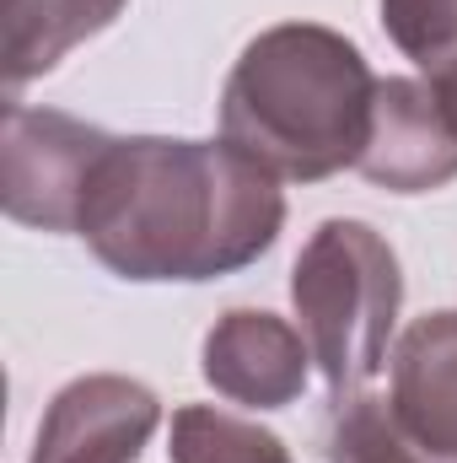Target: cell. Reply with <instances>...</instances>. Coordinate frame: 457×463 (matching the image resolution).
<instances>
[{"label":"cell","mask_w":457,"mask_h":463,"mask_svg":"<svg viewBox=\"0 0 457 463\" xmlns=\"http://www.w3.org/2000/svg\"><path fill=\"white\" fill-rule=\"evenodd\" d=\"M280 178L231 140L108 135L76 237L124 280H216L275 248Z\"/></svg>","instance_id":"obj_1"},{"label":"cell","mask_w":457,"mask_h":463,"mask_svg":"<svg viewBox=\"0 0 457 463\" xmlns=\"http://www.w3.org/2000/svg\"><path fill=\"white\" fill-rule=\"evenodd\" d=\"M377 81L366 54L318 22H280L258 33L231 65L221 92V140L258 156L275 178L318 184L360 167Z\"/></svg>","instance_id":"obj_2"},{"label":"cell","mask_w":457,"mask_h":463,"mask_svg":"<svg viewBox=\"0 0 457 463\" xmlns=\"http://www.w3.org/2000/svg\"><path fill=\"white\" fill-rule=\"evenodd\" d=\"M291 302L334 410L366 399V383L387 366V340L404 302V275L387 237L355 216L323 222L291 269Z\"/></svg>","instance_id":"obj_3"},{"label":"cell","mask_w":457,"mask_h":463,"mask_svg":"<svg viewBox=\"0 0 457 463\" xmlns=\"http://www.w3.org/2000/svg\"><path fill=\"white\" fill-rule=\"evenodd\" d=\"M108 129L54 109H5V216L38 232H76L87 178Z\"/></svg>","instance_id":"obj_4"},{"label":"cell","mask_w":457,"mask_h":463,"mask_svg":"<svg viewBox=\"0 0 457 463\" xmlns=\"http://www.w3.org/2000/svg\"><path fill=\"white\" fill-rule=\"evenodd\" d=\"M162 426V399L118 372L76 377L43 410L33 463H135Z\"/></svg>","instance_id":"obj_5"},{"label":"cell","mask_w":457,"mask_h":463,"mask_svg":"<svg viewBox=\"0 0 457 463\" xmlns=\"http://www.w3.org/2000/svg\"><path fill=\"white\" fill-rule=\"evenodd\" d=\"M360 173L393 194H431L457 178V124L431 92V81L415 76L377 81V114Z\"/></svg>","instance_id":"obj_6"},{"label":"cell","mask_w":457,"mask_h":463,"mask_svg":"<svg viewBox=\"0 0 457 463\" xmlns=\"http://www.w3.org/2000/svg\"><path fill=\"white\" fill-rule=\"evenodd\" d=\"M200 372L216 393L247 410H285L302 399L307 372H312V345L302 329H291L275 313L258 307H231L216 318L200 350Z\"/></svg>","instance_id":"obj_7"},{"label":"cell","mask_w":457,"mask_h":463,"mask_svg":"<svg viewBox=\"0 0 457 463\" xmlns=\"http://www.w3.org/2000/svg\"><path fill=\"white\" fill-rule=\"evenodd\" d=\"M393 426L431 458L457 463V313H431L393 345Z\"/></svg>","instance_id":"obj_8"},{"label":"cell","mask_w":457,"mask_h":463,"mask_svg":"<svg viewBox=\"0 0 457 463\" xmlns=\"http://www.w3.org/2000/svg\"><path fill=\"white\" fill-rule=\"evenodd\" d=\"M124 0H5V87L49 76L76 43L98 38Z\"/></svg>","instance_id":"obj_9"},{"label":"cell","mask_w":457,"mask_h":463,"mask_svg":"<svg viewBox=\"0 0 457 463\" xmlns=\"http://www.w3.org/2000/svg\"><path fill=\"white\" fill-rule=\"evenodd\" d=\"M382 27L457 124V0H382Z\"/></svg>","instance_id":"obj_10"},{"label":"cell","mask_w":457,"mask_h":463,"mask_svg":"<svg viewBox=\"0 0 457 463\" xmlns=\"http://www.w3.org/2000/svg\"><path fill=\"white\" fill-rule=\"evenodd\" d=\"M173 463H291V453L258 420L210 404H183L173 415Z\"/></svg>","instance_id":"obj_11"},{"label":"cell","mask_w":457,"mask_h":463,"mask_svg":"<svg viewBox=\"0 0 457 463\" xmlns=\"http://www.w3.org/2000/svg\"><path fill=\"white\" fill-rule=\"evenodd\" d=\"M329 463H425L420 448L393 426V415L377 399H355L334 410L329 431Z\"/></svg>","instance_id":"obj_12"}]
</instances>
